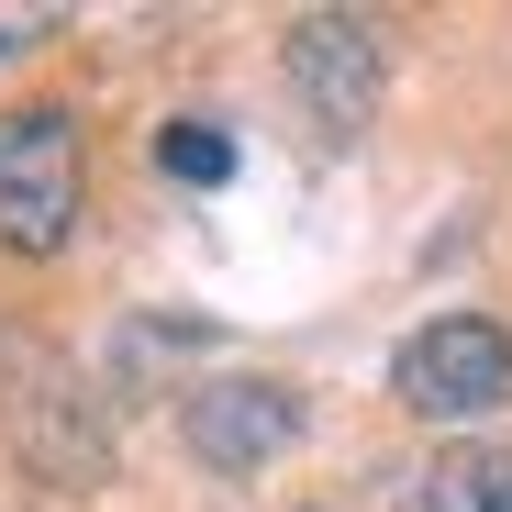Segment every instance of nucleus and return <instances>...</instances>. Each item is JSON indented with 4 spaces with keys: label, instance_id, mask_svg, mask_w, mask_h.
Instances as JSON below:
<instances>
[{
    "label": "nucleus",
    "instance_id": "f257e3e1",
    "mask_svg": "<svg viewBox=\"0 0 512 512\" xmlns=\"http://www.w3.org/2000/svg\"><path fill=\"white\" fill-rule=\"evenodd\" d=\"M0 435H12L23 479H45V490H101L112 479V412H101L90 368L34 323H0Z\"/></svg>",
    "mask_w": 512,
    "mask_h": 512
},
{
    "label": "nucleus",
    "instance_id": "f03ea898",
    "mask_svg": "<svg viewBox=\"0 0 512 512\" xmlns=\"http://www.w3.org/2000/svg\"><path fill=\"white\" fill-rule=\"evenodd\" d=\"M90 201V156H78V112L67 101H23L0 112V245L12 256H56Z\"/></svg>",
    "mask_w": 512,
    "mask_h": 512
},
{
    "label": "nucleus",
    "instance_id": "7ed1b4c3",
    "mask_svg": "<svg viewBox=\"0 0 512 512\" xmlns=\"http://www.w3.org/2000/svg\"><path fill=\"white\" fill-rule=\"evenodd\" d=\"M390 401H401L412 423L468 435L479 412L512 401V334H501L490 312H435V323H412L401 357H390Z\"/></svg>",
    "mask_w": 512,
    "mask_h": 512
},
{
    "label": "nucleus",
    "instance_id": "20e7f679",
    "mask_svg": "<svg viewBox=\"0 0 512 512\" xmlns=\"http://www.w3.org/2000/svg\"><path fill=\"white\" fill-rule=\"evenodd\" d=\"M279 78H290V101L323 145H357L379 123V90H390V45H379L368 12H290Z\"/></svg>",
    "mask_w": 512,
    "mask_h": 512
},
{
    "label": "nucleus",
    "instance_id": "39448f33",
    "mask_svg": "<svg viewBox=\"0 0 512 512\" xmlns=\"http://www.w3.org/2000/svg\"><path fill=\"white\" fill-rule=\"evenodd\" d=\"M301 423H312V401H301L290 379H268V368H212V379L179 390V446H190L212 479H256L268 457L301 446Z\"/></svg>",
    "mask_w": 512,
    "mask_h": 512
},
{
    "label": "nucleus",
    "instance_id": "423d86ee",
    "mask_svg": "<svg viewBox=\"0 0 512 512\" xmlns=\"http://www.w3.org/2000/svg\"><path fill=\"white\" fill-rule=\"evenodd\" d=\"M412 512H512V446H446L423 468Z\"/></svg>",
    "mask_w": 512,
    "mask_h": 512
},
{
    "label": "nucleus",
    "instance_id": "0eeeda50",
    "mask_svg": "<svg viewBox=\"0 0 512 512\" xmlns=\"http://www.w3.org/2000/svg\"><path fill=\"white\" fill-rule=\"evenodd\" d=\"M156 167H167V179H190V190H212V179H234V134H223L212 112H179V123L156 134Z\"/></svg>",
    "mask_w": 512,
    "mask_h": 512
},
{
    "label": "nucleus",
    "instance_id": "6e6552de",
    "mask_svg": "<svg viewBox=\"0 0 512 512\" xmlns=\"http://www.w3.org/2000/svg\"><path fill=\"white\" fill-rule=\"evenodd\" d=\"M301 512H323V501H301Z\"/></svg>",
    "mask_w": 512,
    "mask_h": 512
}]
</instances>
